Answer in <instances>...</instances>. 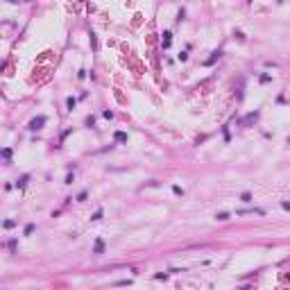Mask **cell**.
Wrapping results in <instances>:
<instances>
[{"mask_svg":"<svg viewBox=\"0 0 290 290\" xmlns=\"http://www.w3.org/2000/svg\"><path fill=\"white\" fill-rule=\"evenodd\" d=\"M45 125V116H39V118H34V120H30V129L32 131H36V129H41Z\"/></svg>","mask_w":290,"mask_h":290,"instance_id":"6da1fadb","label":"cell"},{"mask_svg":"<svg viewBox=\"0 0 290 290\" xmlns=\"http://www.w3.org/2000/svg\"><path fill=\"white\" fill-rule=\"evenodd\" d=\"M102 252H104V240H102V238H97L95 245H93V254H102Z\"/></svg>","mask_w":290,"mask_h":290,"instance_id":"7a4b0ae2","label":"cell"},{"mask_svg":"<svg viewBox=\"0 0 290 290\" xmlns=\"http://www.w3.org/2000/svg\"><path fill=\"white\" fill-rule=\"evenodd\" d=\"M113 138H116L118 143H125V141H127V134H125V131H116V136H113Z\"/></svg>","mask_w":290,"mask_h":290,"instance_id":"3957f363","label":"cell"},{"mask_svg":"<svg viewBox=\"0 0 290 290\" xmlns=\"http://www.w3.org/2000/svg\"><path fill=\"white\" fill-rule=\"evenodd\" d=\"M27 181H30V175H23V177L18 179V184H16V186H18V188H23V186H25Z\"/></svg>","mask_w":290,"mask_h":290,"instance_id":"277c9868","label":"cell"},{"mask_svg":"<svg viewBox=\"0 0 290 290\" xmlns=\"http://www.w3.org/2000/svg\"><path fill=\"white\" fill-rule=\"evenodd\" d=\"M256 118H258V113L254 111V113H249V116H247V118L243 120V125H249V123H252V120H256Z\"/></svg>","mask_w":290,"mask_h":290,"instance_id":"5b68a950","label":"cell"},{"mask_svg":"<svg viewBox=\"0 0 290 290\" xmlns=\"http://www.w3.org/2000/svg\"><path fill=\"white\" fill-rule=\"evenodd\" d=\"M170 32H163V48H170Z\"/></svg>","mask_w":290,"mask_h":290,"instance_id":"8992f818","label":"cell"},{"mask_svg":"<svg viewBox=\"0 0 290 290\" xmlns=\"http://www.w3.org/2000/svg\"><path fill=\"white\" fill-rule=\"evenodd\" d=\"M75 104H77V100H75V97H68V100H66V107H68L70 111L75 109Z\"/></svg>","mask_w":290,"mask_h":290,"instance_id":"52a82bcc","label":"cell"},{"mask_svg":"<svg viewBox=\"0 0 290 290\" xmlns=\"http://www.w3.org/2000/svg\"><path fill=\"white\" fill-rule=\"evenodd\" d=\"M91 220H93V222H97V220H102V209H100V211H95V213L91 215Z\"/></svg>","mask_w":290,"mask_h":290,"instance_id":"ba28073f","label":"cell"},{"mask_svg":"<svg viewBox=\"0 0 290 290\" xmlns=\"http://www.w3.org/2000/svg\"><path fill=\"white\" fill-rule=\"evenodd\" d=\"M215 59H220V52H213V57H211V59H206V66H211Z\"/></svg>","mask_w":290,"mask_h":290,"instance_id":"9c48e42d","label":"cell"},{"mask_svg":"<svg viewBox=\"0 0 290 290\" xmlns=\"http://www.w3.org/2000/svg\"><path fill=\"white\" fill-rule=\"evenodd\" d=\"M34 231V225L32 222H30V225H25V231H23V233H25V236H30V233H32Z\"/></svg>","mask_w":290,"mask_h":290,"instance_id":"30bf717a","label":"cell"},{"mask_svg":"<svg viewBox=\"0 0 290 290\" xmlns=\"http://www.w3.org/2000/svg\"><path fill=\"white\" fill-rule=\"evenodd\" d=\"M84 123H86V127H93V125H95V118H93V116H89Z\"/></svg>","mask_w":290,"mask_h":290,"instance_id":"8fae6325","label":"cell"},{"mask_svg":"<svg viewBox=\"0 0 290 290\" xmlns=\"http://www.w3.org/2000/svg\"><path fill=\"white\" fill-rule=\"evenodd\" d=\"M240 199H243V202H252V193H243Z\"/></svg>","mask_w":290,"mask_h":290,"instance_id":"7c38bea8","label":"cell"},{"mask_svg":"<svg viewBox=\"0 0 290 290\" xmlns=\"http://www.w3.org/2000/svg\"><path fill=\"white\" fill-rule=\"evenodd\" d=\"M215 218H218V220H222V222H225V220H229V213H218V215H215Z\"/></svg>","mask_w":290,"mask_h":290,"instance_id":"4fadbf2b","label":"cell"},{"mask_svg":"<svg viewBox=\"0 0 290 290\" xmlns=\"http://www.w3.org/2000/svg\"><path fill=\"white\" fill-rule=\"evenodd\" d=\"M172 193L175 195H184V191H181V186H172Z\"/></svg>","mask_w":290,"mask_h":290,"instance_id":"5bb4252c","label":"cell"},{"mask_svg":"<svg viewBox=\"0 0 290 290\" xmlns=\"http://www.w3.org/2000/svg\"><path fill=\"white\" fill-rule=\"evenodd\" d=\"M2 157H5V159H9V157H11V150H9V147H5V150H2Z\"/></svg>","mask_w":290,"mask_h":290,"instance_id":"9a60e30c","label":"cell"},{"mask_svg":"<svg viewBox=\"0 0 290 290\" xmlns=\"http://www.w3.org/2000/svg\"><path fill=\"white\" fill-rule=\"evenodd\" d=\"M7 247H9L11 252H16V240H9V243H7Z\"/></svg>","mask_w":290,"mask_h":290,"instance_id":"2e32d148","label":"cell"},{"mask_svg":"<svg viewBox=\"0 0 290 290\" xmlns=\"http://www.w3.org/2000/svg\"><path fill=\"white\" fill-rule=\"evenodd\" d=\"M84 199H86V191H82V193L77 195V202H84Z\"/></svg>","mask_w":290,"mask_h":290,"instance_id":"e0dca14e","label":"cell"},{"mask_svg":"<svg viewBox=\"0 0 290 290\" xmlns=\"http://www.w3.org/2000/svg\"><path fill=\"white\" fill-rule=\"evenodd\" d=\"M16 225V222H14V220H5V229H11V227Z\"/></svg>","mask_w":290,"mask_h":290,"instance_id":"ac0fdd59","label":"cell"},{"mask_svg":"<svg viewBox=\"0 0 290 290\" xmlns=\"http://www.w3.org/2000/svg\"><path fill=\"white\" fill-rule=\"evenodd\" d=\"M270 79H272V77H270V75H261V82H263V84H267V82H270Z\"/></svg>","mask_w":290,"mask_h":290,"instance_id":"d6986e66","label":"cell"},{"mask_svg":"<svg viewBox=\"0 0 290 290\" xmlns=\"http://www.w3.org/2000/svg\"><path fill=\"white\" fill-rule=\"evenodd\" d=\"M281 209H286V211H290V202H281Z\"/></svg>","mask_w":290,"mask_h":290,"instance_id":"ffe728a7","label":"cell"},{"mask_svg":"<svg viewBox=\"0 0 290 290\" xmlns=\"http://www.w3.org/2000/svg\"><path fill=\"white\" fill-rule=\"evenodd\" d=\"M288 143H290V138H288Z\"/></svg>","mask_w":290,"mask_h":290,"instance_id":"44dd1931","label":"cell"}]
</instances>
